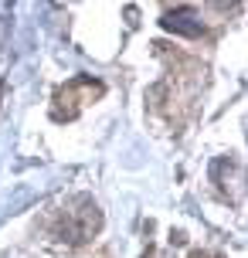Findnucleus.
<instances>
[{
  "label": "nucleus",
  "instance_id": "f257e3e1",
  "mask_svg": "<svg viewBox=\"0 0 248 258\" xmlns=\"http://www.w3.org/2000/svg\"><path fill=\"white\" fill-rule=\"evenodd\" d=\"M102 92H105V85L99 78H89V75H79V78H72V82H65L58 89V95H54V119H75Z\"/></svg>",
  "mask_w": 248,
  "mask_h": 258
},
{
  "label": "nucleus",
  "instance_id": "f03ea898",
  "mask_svg": "<svg viewBox=\"0 0 248 258\" xmlns=\"http://www.w3.org/2000/svg\"><path fill=\"white\" fill-rule=\"evenodd\" d=\"M79 207H82V211H72V207H68L65 214H61V221H58V228H54L68 245H82V241L92 238V234L99 231V224H102V218H99V211H95L92 201L82 197Z\"/></svg>",
  "mask_w": 248,
  "mask_h": 258
},
{
  "label": "nucleus",
  "instance_id": "7ed1b4c3",
  "mask_svg": "<svg viewBox=\"0 0 248 258\" xmlns=\"http://www.w3.org/2000/svg\"><path fill=\"white\" fill-rule=\"evenodd\" d=\"M163 31H173V34H183V38H197L201 34V17L191 7H180V11H170L163 14Z\"/></svg>",
  "mask_w": 248,
  "mask_h": 258
}]
</instances>
